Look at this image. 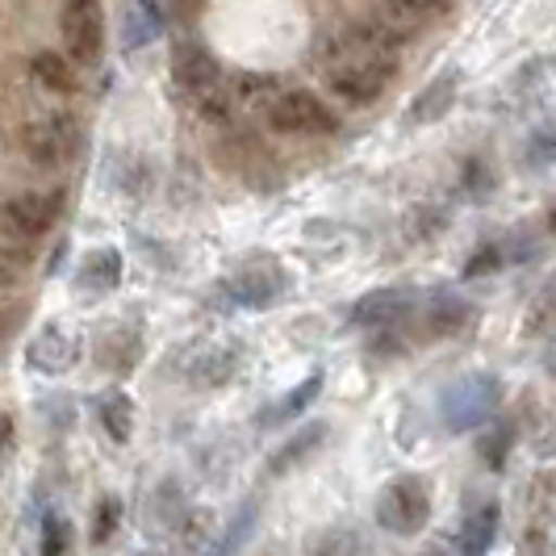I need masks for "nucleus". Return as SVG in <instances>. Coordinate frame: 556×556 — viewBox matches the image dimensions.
I'll return each instance as SVG.
<instances>
[{"label": "nucleus", "mask_w": 556, "mask_h": 556, "mask_svg": "<svg viewBox=\"0 0 556 556\" xmlns=\"http://www.w3.org/2000/svg\"><path fill=\"white\" fill-rule=\"evenodd\" d=\"M447 226H452L447 205H440V201H422V205H415V210L406 214V239H410V243H435Z\"/></svg>", "instance_id": "25"}, {"label": "nucleus", "mask_w": 556, "mask_h": 556, "mask_svg": "<svg viewBox=\"0 0 556 556\" xmlns=\"http://www.w3.org/2000/svg\"><path fill=\"white\" fill-rule=\"evenodd\" d=\"M460 193L469 197V201H490L494 193V172L485 160H469L465 172H460Z\"/></svg>", "instance_id": "34"}, {"label": "nucleus", "mask_w": 556, "mask_h": 556, "mask_svg": "<svg viewBox=\"0 0 556 556\" xmlns=\"http://www.w3.org/2000/svg\"><path fill=\"white\" fill-rule=\"evenodd\" d=\"M92 410H97L101 431L110 435V444L122 447V444H130V440H135V427H139V406H135V397L122 390V386L97 393Z\"/></svg>", "instance_id": "15"}, {"label": "nucleus", "mask_w": 556, "mask_h": 556, "mask_svg": "<svg viewBox=\"0 0 556 556\" xmlns=\"http://www.w3.org/2000/svg\"><path fill=\"white\" fill-rule=\"evenodd\" d=\"M172 4H176L180 13H193V9H197V0H172Z\"/></svg>", "instance_id": "40"}, {"label": "nucleus", "mask_w": 556, "mask_h": 556, "mask_svg": "<svg viewBox=\"0 0 556 556\" xmlns=\"http://www.w3.org/2000/svg\"><path fill=\"white\" fill-rule=\"evenodd\" d=\"M431 556H444V553H431Z\"/></svg>", "instance_id": "42"}, {"label": "nucleus", "mask_w": 556, "mask_h": 556, "mask_svg": "<svg viewBox=\"0 0 556 556\" xmlns=\"http://www.w3.org/2000/svg\"><path fill=\"white\" fill-rule=\"evenodd\" d=\"M289 293V277L277 260L260 255V260H248L239 264L230 277H226V298L243 309H273Z\"/></svg>", "instance_id": "8"}, {"label": "nucleus", "mask_w": 556, "mask_h": 556, "mask_svg": "<svg viewBox=\"0 0 556 556\" xmlns=\"http://www.w3.org/2000/svg\"><path fill=\"white\" fill-rule=\"evenodd\" d=\"M29 76H34V84L42 92H51V97H72L80 88L76 63L67 55H59V51H38V55L29 59Z\"/></svg>", "instance_id": "22"}, {"label": "nucleus", "mask_w": 556, "mask_h": 556, "mask_svg": "<svg viewBox=\"0 0 556 556\" xmlns=\"http://www.w3.org/2000/svg\"><path fill=\"white\" fill-rule=\"evenodd\" d=\"M255 523H260V502L248 498L235 515H230V523L210 540V548H205L201 556H239L243 553V544L251 540Z\"/></svg>", "instance_id": "23"}, {"label": "nucleus", "mask_w": 556, "mask_h": 556, "mask_svg": "<svg viewBox=\"0 0 556 556\" xmlns=\"http://www.w3.org/2000/svg\"><path fill=\"white\" fill-rule=\"evenodd\" d=\"M122 519H126V506H122V498L105 494V498L97 502V510H92V528H88V540H92L97 548H105L113 535L122 531Z\"/></svg>", "instance_id": "29"}, {"label": "nucleus", "mask_w": 556, "mask_h": 556, "mask_svg": "<svg viewBox=\"0 0 556 556\" xmlns=\"http://www.w3.org/2000/svg\"><path fill=\"white\" fill-rule=\"evenodd\" d=\"M122 47L126 51H139L147 42H155L164 34V9L160 0H126V13H122Z\"/></svg>", "instance_id": "21"}, {"label": "nucleus", "mask_w": 556, "mask_h": 556, "mask_svg": "<svg viewBox=\"0 0 556 556\" xmlns=\"http://www.w3.org/2000/svg\"><path fill=\"white\" fill-rule=\"evenodd\" d=\"M185 506H189V502H185V494H180V485H176V481H164L160 494L151 498V528L160 523L164 531H172L176 523H180Z\"/></svg>", "instance_id": "31"}, {"label": "nucleus", "mask_w": 556, "mask_h": 556, "mask_svg": "<svg viewBox=\"0 0 556 556\" xmlns=\"http://www.w3.org/2000/svg\"><path fill=\"white\" fill-rule=\"evenodd\" d=\"M63 214V193H17L0 205V230L9 243H38L55 230Z\"/></svg>", "instance_id": "7"}, {"label": "nucleus", "mask_w": 556, "mask_h": 556, "mask_svg": "<svg viewBox=\"0 0 556 556\" xmlns=\"http://www.w3.org/2000/svg\"><path fill=\"white\" fill-rule=\"evenodd\" d=\"M540 327H548V331H556V293L544 302V306L535 309V318H531V331H540Z\"/></svg>", "instance_id": "39"}, {"label": "nucleus", "mask_w": 556, "mask_h": 556, "mask_svg": "<svg viewBox=\"0 0 556 556\" xmlns=\"http://www.w3.org/2000/svg\"><path fill=\"white\" fill-rule=\"evenodd\" d=\"M280 92H285V88H280L277 76H264V72H243V76H235V101H243V105L268 110Z\"/></svg>", "instance_id": "28"}, {"label": "nucleus", "mask_w": 556, "mask_h": 556, "mask_svg": "<svg viewBox=\"0 0 556 556\" xmlns=\"http://www.w3.org/2000/svg\"><path fill=\"white\" fill-rule=\"evenodd\" d=\"M377 523L410 540L431 523V490L422 477H393L390 485L377 494Z\"/></svg>", "instance_id": "6"}, {"label": "nucleus", "mask_w": 556, "mask_h": 556, "mask_svg": "<svg viewBox=\"0 0 556 556\" xmlns=\"http://www.w3.org/2000/svg\"><path fill=\"white\" fill-rule=\"evenodd\" d=\"M264 117L277 135H293V139H331V135H339V113L306 88H285L264 110Z\"/></svg>", "instance_id": "4"}, {"label": "nucleus", "mask_w": 556, "mask_h": 556, "mask_svg": "<svg viewBox=\"0 0 556 556\" xmlns=\"http://www.w3.org/2000/svg\"><path fill=\"white\" fill-rule=\"evenodd\" d=\"M243 364H248L243 343H210V348H197L193 361L185 364V381L197 390H218L243 372Z\"/></svg>", "instance_id": "12"}, {"label": "nucleus", "mask_w": 556, "mask_h": 556, "mask_svg": "<svg viewBox=\"0 0 556 556\" xmlns=\"http://www.w3.org/2000/svg\"><path fill=\"white\" fill-rule=\"evenodd\" d=\"M97 364L110 377H130L142 364V334L135 327H110L97 343Z\"/></svg>", "instance_id": "19"}, {"label": "nucleus", "mask_w": 556, "mask_h": 556, "mask_svg": "<svg viewBox=\"0 0 556 556\" xmlns=\"http://www.w3.org/2000/svg\"><path fill=\"white\" fill-rule=\"evenodd\" d=\"M26 251L22 243H0V298L13 293L22 280H26Z\"/></svg>", "instance_id": "33"}, {"label": "nucleus", "mask_w": 556, "mask_h": 556, "mask_svg": "<svg viewBox=\"0 0 556 556\" xmlns=\"http://www.w3.org/2000/svg\"><path fill=\"white\" fill-rule=\"evenodd\" d=\"M13 452H17V418L0 406V473L13 465Z\"/></svg>", "instance_id": "37"}, {"label": "nucleus", "mask_w": 556, "mask_h": 556, "mask_svg": "<svg viewBox=\"0 0 556 556\" xmlns=\"http://www.w3.org/2000/svg\"><path fill=\"white\" fill-rule=\"evenodd\" d=\"M498 528H502V506L498 502H481L473 515L460 523V531H456V553L485 556L494 548V540H498Z\"/></svg>", "instance_id": "20"}, {"label": "nucleus", "mask_w": 556, "mask_h": 556, "mask_svg": "<svg viewBox=\"0 0 556 556\" xmlns=\"http://www.w3.org/2000/svg\"><path fill=\"white\" fill-rule=\"evenodd\" d=\"M523 164H528V167L556 164V117L540 122L528 139H523Z\"/></svg>", "instance_id": "30"}, {"label": "nucleus", "mask_w": 556, "mask_h": 556, "mask_svg": "<svg viewBox=\"0 0 556 556\" xmlns=\"http://www.w3.org/2000/svg\"><path fill=\"white\" fill-rule=\"evenodd\" d=\"M80 117L67 110L42 113L22 126V155L34 167H63L76 151H80Z\"/></svg>", "instance_id": "5"}, {"label": "nucleus", "mask_w": 556, "mask_h": 556, "mask_svg": "<svg viewBox=\"0 0 556 556\" xmlns=\"http://www.w3.org/2000/svg\"><path fill=\"white\" fill-rule=\"evenodd\" d=\"M323 386H327V372H309L306 381H298L289 393H280L277 402H268V406L260 410V418H255V427H260V431H273V427H285V422H293L298 415H306L309 406L318 402Z\"/></svg>", "instance_id": "17"}, {"label": "nucleus", "mask_w": 556, "mask_h": 556, "mask_svg": "<svg viewBox=\"0 0 556 556\" xmlns=\"http://www.w3.org/2000/svg\"><path fill=\"white\" fill-rule=\"evenodd\" d=\"M519 556H556V540L544 528H531L519 540Z\"/></svg>", "instance_id": "38"}, {"label": "nucleus", "mask_w": 556, "mask_h": 556, "mask_svg": "<svg viewBox=\"0 0 556 556\" xmlns=\"http://www.w3.org/2000/svg\"><path fill=\"white\" fill-rule=\"evenodd\" d=\"M84 356V339L72 327H63V323H47L42 331L34 334L26 343V364L34 372H42V377H63V372H72Z\"/></svg>", "instance_id": "10"}, {"label": "nucleus", "mask_w": 556, "mask_h": 556, "mask_svg": "<svg viewBox=\"0 0 556 556\" xmlns=\"http://www.w3.org/2000/svg\"><path fill=\"white\" fill-rule=\"evenodd\" d=\"M176 535V544L185 548V553H205L210 548V535H214V510L210 506H185V515H180V523L172 528Z\"/></svg>", "instance_id": "24"}, {"label": "nucleus", "mask_w": 556, "mask_h": 556, "mask_svg": "<svg viewBox=\"0 0 556 556\" xmlns=\"http://www.w3.org/2000/svg\"><path fill=\"white\" fill-rule=\"evenodd\" d=\"M460 72L452 67V72H444V76H435V80L427 84L422 92H418L415 101H410V110H406V122L410 126H431V122H440V117H447L452 113V105H456V92H460Z\"/></svg>", "instance_id": "18"}, {"label": "nucleus", "mask_w": 556, "mask_h": 556, "mask_svg": "<svg viewBox=\"0 0 556 556\" xmlns=\"http://www.w3.org/2000/svg\"><path fill=\"white\" fill-rule=\"evenodd\" d=\"M485 427H490V431L477 440V460H481V465H490V469L498 473V469H506L510 447H515V422H506V418L494 415Z\"/></svg>", "instance_id": "26"}, {"label": "nucleus", "mask_w": 556, "mask_h": 556, "mask_svg": "<svg viewBox=\"0 0 556 556\" xmlns=\"http://www.w3.org/2000/svg\"><path fill=\"white\" fill-rule=\"evenodd\" d=\"M397 76V63L393 55H352V59H334L327 63V88H331V97H339L343 105H372L390 80Z\"/></svg>", "instance_id": "3"}, {"label": "nucleus", "mask_w": 556, "mask_h": 556, "mask_svg": "<svg viewBox=\"0 0 556 556\" xmlns=\"http://www.w3.org/2000/svg\"><path fill=\"white\" fill-rule=\"evenodd\" d=\"M76 548V528L67 515L47 510L42 515V528H38V556H72Z\"/></svg>", "instance_id": "27"}, {"label": "nucleus", "mask_w": 556, "mask_h": 556, "mask_svg": "<svg viewBox=\"0 0 556 556\" xmlns=\"http://www.w3.org/2000/svg\"><path fill=\"white\" fill-rule=\"evenodd\" d=\"M172 76H176L180 92L189 97V105H193V113L201 122H210V126H230L235 97L226 92L223 67H218V59L210 55L205 47L180 38L176 51H172Z\"/></svg>", "instance_id": "1"}, {"label": "nucleus", "mask_w": 556, "mask_h": 556, "mask_svg": "<svg viewBox=\"0 0 556 556\" xmlns=\"http://www.w3.org/2000/svg\"><path fill=\"white\" fill-rule=\"evenodd\" d=\"M59 29H63L72 63H97L101 59V51H105V9H101V0H63Z\"/></svg>", "instance_id": "9"}, {"label": "nucleus", "mask_w": 556, "mask_h": 556, "mask_svg": "<svg viewBox=\"0 0 556 556\" xmlns=\"http://www.w3.org/2000/svg\"><path fill=\"white\" fill-rule=\"evenodd\" d=\"M502 264H506V251H502V243H481V248L465 260V280L490 277V273H498Z\"/></svg>", "instance_id": "36"}, {"label": "nucleus", "mask_w": 556, "mask_h": 556, "mask_svg": "<svg viewBox=\"0 0 556 556\" xmlns=\"http://www.w3.org/2000/svg\"><path fill=\"white\" fill-rule=\"evenodd\" d=\"M548 226H553V230H556V210H553V218H548Z\"/></svg>", "instance_id": "41"}, {"label": "nucleus", "mask_w": 556, "mask_h": 556, "mask_svg": "<svg viewBox=\"0 0 556 556\" xmlns=\"http://www.w3.org/2000/svg\"><path fill=\"white\" fill-rule=\"evenodd\" d=\"M327 435H331V427H327V422H306V427H298L285 444L273 447V456H268V477L298 473L302 465H309V460L323 452Z\"/></svg>", "instance_id": "14"}, {"label": "nucleus", "mask_w": 556, "mask_h": 556, "mask_svg": "<svg viewBox=\"0 0 556 556\" xmlns=\"http://www.w3.org/2000/svg\"><path fill=\"white\" fill-rule=\"evenodd\" d=\"M418 306V293L406 289V285H386V289H372L352 302L348 309V323L352 327H386V323H397V318H410Z\"/></svg>", "instance_id": "13"}, {"label": "nucleus", "mask_w": 556, "mask_h": 556, "mask_svg": "<svg viewBox=\"0 0 556 556\" xmlns=\"http://www.w3.org/2000/svg\"><path fill=\"white\" fill-rule=\"evenodd\" d=\"M122 273H126V260L117 248H92L80 260L76 268V289L88 293V298H105L122 285Z\"/></svg>", "instance_id": "16"}, {"label": "nucleus", "mask_w": 556, "mask_h": 556, "mask_svg": "<svg viewBox=\"0 0 556 556\" xmlns=\"http://www.w3.org/2000/svg\"><path fill=\"white\" fill-rule=\"evenodd\" d=\"M502 393H506L502 390V377H494V372H469V377L444 386V393H440V418H444L447 431H456V435L477 431V427H485L502 410Z\"/></svg>", "instance_id": "2"}, {"label": "nucleus", "mask_w": 556, "mask_h": 556, "mask_svg": "<svg viewBox=\"0 0 556 556\" xmlns=\"http://www.w3.org/2000/svg\"><path fill=\"white\" fill-rule=\"evenodd\" d=\"M393 17L410 22V26H422V22H435L452 9V0H381Z\"/></svg>", "instance_id": "32"}, {"label": "nucleus", "mask_w": 556, "mask_h": 556, "mask_svg": "<svg viewBox=\"0 0 556 556\" xmlns=\"http://www.w3.org/2000/svg\"><path fill=\"white\" fill-rule=\"evenodd\" d=\"M361 548V540H356V531H343V528H331L323 531L314 544L306 548V556H356Z\"/></svg>", "instance_id": "35"}, {"label": "nucleus", "mask_w": 556, "mask_h": 556, "mask_svg": "<svg viewBox=\"0 0 556 556\" xmlns=\"http://www.w3.org/2000/svg\"><path fill=\"white\" fill-rule=\"evenodd\" d=\"M473 323H477V306L469 298L452 293V289L435 293V298L422 306V314H418L422 339H460V334L473 331Z\"/></svg>", "instance_id": "11"}]
</instances>
